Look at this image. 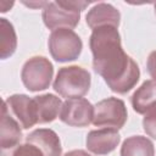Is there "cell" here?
<instances>
[{
    "label": "cell",
    "instance_id": "6da1fadb",
    "mask_svg": "<svg viewBox=\"0 0 156 156\" xmlns=\"http://www.w3.org/2000/svg\"><path fill=\"white\" fill-rule=\"evenodd\" d=\"M89 45L94 71L104 78L112 91L124 94L134 88L140 71L136 62L123 51L116 27L102 26L93 29Z\"/></svg>",
    "mask_w": 156,
    "mask_h": 156
},
{
    "label": "cell",
    "instance_id": "7a4b0ae2",
    "mask_svg": "<svg viewBox=\"0 0 156 156\" xmlns=\"http://www.w3.org/2000/svg\"><path fill=\"white\" fill-rule=\"evenodd\" d=\"M89 5L88 1H52L43 9L44 24L52 30L74 28L79 23L80 12Z\"/></svg>",
    "mask_w": 156,
    "mask_h": 156
},
{
    "label": "cell",
    "instance_id": "3957f363",
    "mask_svg": "<svg viewBox=\"0 0 156 156\" xmlns=\"http://www.w3.org/2000/svg\"><path fill=\"white\" fill-rule=\"evenodd\" d=\"M90 88V74L79 66H68L58 69L54 80V89L67 99L84 96Z\"/></svg>",
    "mask_w": 156,
    "mask_h": 156
},
{
    "label": "cell",
    "instance_id": "277c9868",
    "mask_svg": "<svg viewBox=\"0 0 156 156\" xmlns=\"http://www.w3.org/2000/svg\"><path fill=\"white\" fill-rule=\"evenodd\" d=\"M48 46L51 56L57 62H68L78 58L83 43L72 29L60 28L52 30L48 40Z\"/></svg>",
    "mask_w": 156,
    "mask_h": 156
},
{
    "label": "cell",
    "instance_id": "5b68a950",
    "mask_svg": "<svg viewBox=\"0 0 156 156\" xmlns=\"http://www.w3.org/2000/svg\"><path fill=\"white\" fill-rule=\"evenodd\" d=\"M52 74V63L44 56H34L23 65L21 78L29 91H39L49 88Z\"/></svg>",
    "mask_w": 156,
    "mask_h": 156
},
{
    "label": "cell",
    "instance_id": "8992f818",
    "mask_svg": "<svg viewBox=\"0 0 156 156\" xmlns=\"http://www.w3.org/2000/svg\"><path fill=\"white\" fill-rule=\"evenodd\" d=\"M127 121V107L121 99L107 98L94 106L93 123L96 127L119 129Z\"/></svg>",
    "mask_w": 156,
    "mask_h": 156
},
{
    "label": "cell",
    "instance_id": "52a82bcc",
    "mask_svg": "<svg viewBox=\"0 0 156 156\" xmlns=\"http://www.w3.org/2000/svg\"><path fill=\"white\" fill-rule=\"evenodd\" d=\"M94 106L84 98L67 99L61 107L60 119L71 127H87L93 122Z\"/></svg>",
    "mask_w": 156,
    "mask_h": 156
},
{
    "label": "cell",
    "instance_id": "ba28073f",
    "mask_svg": "<svg viewBox=\"0 0 156 156\" xmlns=\"http://www.w3.org/2000/svg\"><path fill=\"white\" fill-rule=\"evenodd\" d=\"M4 104L6 105L9 113L20 123L23 129H28L38 123L34 99H30L23 94H15L9 96Z\"/></svg>",
    "mask_w": 156,
    "mask_h": 156
},
{
    "label": "cell",
    "instance_id": "9c48e42d",
    "mask_svg": "<svg viewBox=\"0 0 156 156\" xmlns=\"http://www.w3.org/2000/svg\"><path fill=\"white\" fill-rule=\"evenodd\" d=\"M121 136L117 129L102 128L91 130L87 135V147L95 155H106L113 151L119 144Z\"/></svg>",
    "mask_w": 156,
    "mask_h": 156
},
{
    "label": "cell",
    "instance_id": "30bf717a",
    "mask_svg": "<svg viewBox=\"0 0 156 156\" xmlns=\"http://www.w3.org/2000/svg\"><path fill=\"white\" fill-rule=\"evenodd\" d=\"M26 141L37 146L44 154V156H61V141L52 129H35L26 136Z\"/></svg>",
    "mask_w": 156,
    "mask_h": 156
},
{
    "label": "cell",
    "instance_id": "8fae6325",
    "mask_svg": "<svg viewBox=\"0 0 156 156\" xmlns=\"http://www.w3.org/2000/svg\"><path fill=\"white\" fill-rule=\"evenodd\" d=\"M85 18H87V24L91 29H95L102 26H112L117 28L119 26L121 15H119V11L111 4L100 2L94 5L90 9Z\"/></svg>",
    "mask_w": 156,
    "mask_h": 156
},
{
    "label": "cell",
    "instance_id": "7c38bea8",
    "mask_svg": "<svg viewBox=\"0 0 156 156\" xmlns=\"http://www.w3.org/2000/svg\"><path fill=\"white\" fill-rule=\"evenodd\" d=\"M20 127V123L9 113L6 105L2 102L0 128V146L2 150L12 149L18 145L22 138V132Z\"/></svg>",
    "mask_w": 156,
    "mask_h": 156
},
{
    "label": "cell",
    "instance_id": "4fadbf2b",
    "mask_svg": "<svg viewBox=\"0 0 156 156\" xmlns=\"http://www.w3.org/2000/svg\"><path fill=\"white\" fill-rule=\"evenodd\" d=\"M132 106L136 113L145 115L156 107V82L145 80L133 94Z\"/></svg>",
    "mask_w": 156,
    "mask_h": 156
},
{
    "label": "cell",
    "instance_id": "5bb4252c",
    "mask_svg": "<svg viewBox=\"0 0 156 156\" xmlns=\"http://www.w3.org/2000/svg\"><path fill=\"white\" fill-rule=\"evenodd\" d=\"M38 123L52 122L60 113L62 102L54 94H44L34 98Z\"/></svg>",
    "mask_w": 156,
    "mask_h": 156
},
{
    "label": "cell",
    "instance_id": "9a60e30c",
    "mask_svg": "<svg viewBox=\"0 0 156 156\" xmlns=\"http://www.w3.org/2000/svg\"><path fill=\"white\" fill-rule=\"evenodd\" d=\"M121 156H155V147L146 136L133 135L123 141Z\"/></svg>",
    "mask_w": 156,
    "mask_h": 156
},
{
    "label": "cell",
    "instance_id": "2e32d148",
    "mask_svg": "<svg viewBox=\"0 0 156 156\" xmlns=\"http://www.w3.org/2000/svg\"><path fill=\"white\" fill-rule=\"evenodd\" d=\"M17 46V37L12 23L6 18H0V56L2 60L10 57Z\"/></svg>",
    "mask_w": 156,
    "mask_h": 156
},
{
    "label": "cell",
    "instance_id": "e0dca14e",
    "mask_svg": "<svg viewBox=\"0 0 156 156\" xmlns=\"http://www.w3.org/2000/svg\"><path fill=\"white\" fill-rule=\"evenodd\" d=\"M2 156H44V154L37 146L27 143V144L16 146L11 152V155H6L5 152H2Z\"/></svg>",
    "mask_w": 156,
    "mask_h": 156
},
{
    "label": "cell",
    "instance_id": "ac0fdd59",
    "mask_svg": "<svg viewBox=\"0 0 156 156\" xmlns=\"http://www.w3.org/2000/svg\"><path fill=\"white\" fill-rule=\"evenodd\" d=\"M143 128L149 136L156 139V107L145 113L143 118Z\"/></svg>",
    "mask_w": 156,
    "mask_h": 156
},
{
    "label": "cell",
    "instance_id": "d6986e66",
    "mask_svg": "<svg viewBox=\"0 0 156 156\" xmlns=\"http://www.w3.org/2000/svg\"><path fill=\"white\" fill-rule=\"evenodd\" d=\"M146 66H147V71H149V73H150V76L152 78V80L156 82V50L152 51L149 55Z\"/></svg>",
    "mask_w": 156,
    "mask_h": 156
},
{
    "label": "cell",
    "instance_id": "ffe728a7",
    "mask_svg": "<svg viewBox=\"0 0 156 156\" xmlns=\"http://www.w3.org/2000/svg\"><path fill=\"white\" fill-rule=\"evenodd\" d=\"M63 156H91V155H89L84 150H72V151L65 154Z\"/></svg>",
    "mask_w": 156,
    "mask_h": 156
},
{
    "label": "cell",
    "instance_id": "44dd1931",
    "mask_svg": "<svg viewBox=\"0 0 156 156\" xmlns=\"http://www.w3.org/2000/svg\"><path fill=\"white\" fill-rule=\"evenodd\" d=\"M26 6H29V7H45L48 2H23Z\"/></svg>",
    "mask_w": 156,
    "mask_h": 156
},
{
    "label": "cell",
    "instance_id": "7402d4cb",
    "mask_svg": "<svg viewBox=\"0 0 156 156\" xmlns=\"http://www.w3.org/2000/svg\"><path fill=\"white\" fill-rule=\"evenodd\" d=\"M13 5V2H5V1H1L0 2V6H1V12H6L7 10H10V7Z\"/></svg>",
    "mask_w": 156,
    "mask_h": 156
},
{
    "label": "cell",
    "instance_id": "603a6c76",
    "mask_svg": "<svg viewBox=\"0 0 156 156\" xmlns=\"http://www.w3.org/2000/svg\"><path fill=\"white\" fill-rule=\"evenodd\" d=\"M154 9H155V13H156V2L154 4Z\"/></svg>",
    "mask_w": 156,
    "mask_h": 156
}]
</instances>
